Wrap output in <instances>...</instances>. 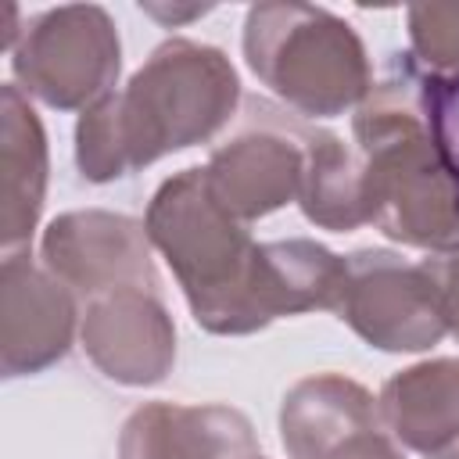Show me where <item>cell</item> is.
Here are the masks:
<instances>
[{
    "label": "cell",
    "instance_id": "cell-8",
    "mask_svg": "<svg viewBox=\"0 0 459 459\" xmlns=\"http://www.w3.org/2000/svg\"><path fill=\"white\" fill-rule=\"evenodd\" d=\"M39 262L79 298V305L122 290H161L147 226L122 212H61L39 237Z\"/></svg>",
    "mask_w": 459,
    "mask_h": 459
},
{
    "label": "cell",
    "instance_id": "cell-2",
    "mask_svg": "<svg viewBox=\"0 0 459 459\" xmlns=\"http://www.w3.org/2000/svg\"><path fill=\"white\" fill-rule=\"evenodd\" d=\"M240 108V75L230 57L186 36H172L129 75V82L75 122V165L86 183H115L165 154L215 140Z\"/></svg>",
    "mask_w": 459,
    "mask_h": 459
},
{
    "label": "cell",
    "instance_id": "cell-11",
    "mask_svg": "<svg viewBox=\"0 0 459 459\" xmlns=\"http://www.w3.org/2000/svg\"><path fill=\"white\" fill-rule=\"evenodd\" d=\"M255 423L226 402H143L118 430V459H255Z\"/></svg>",
    "mask_w": 459,
    "mask_h": 459
},
{
    "label": "cell",
    "instance_id": "cell-15",
    "mask_svg": "<svg viewBox=\"0 0 459 459\" xmlns=\"http://www.w3.org/2000/svg\"><path fill=\"white\" fill-rule=\"evenodd\" d=\"M298 204L305 219L319 230L351 233L369 222V197H366V176L362 158L355 147H348L337 133L316 129L308 133L305 151V176Z\"/></svg>",
    "mask_w": 459,
    "mask_h": 459
},
{
    "label": "cell",
    "instance_id": "cell-18",
    "mask_svg": "<svg viewBox=\"0 0 459 459\" xmlns=\"http://www.w3.org/2000/svg\"><path fill=\"white\" fill-rule=\"evenodd\" d=\"M427 265L437 276L441 287V305H445V319H448V333L459 341V251L427 258Z\"/></svg>",
    "mask_w": 459,
    "mask_h": 459
},
{
    "label": "cell",
    "instance_id": "cell-9",
    "mask_svg": "<svg viewBox=\"0 0 459 459\" xmlns=\"http://www.w3.org/2000/svg\"><path fill=\"white\" fill-rule=\"evenodd\" d=\"M79 344L97 373L122 387H154L176 366V323L161 290L122 287L86 301Z\"/></svg>",
    "mask_w": 459,
    "mask_h": 459
},
{
    "label": "cell",
    "instance_id": "cell-6",
    "mask_svg": "<svg viewBox=\"0 0 459 459\" xmlns=\"http://www.w3.org/2000/svg\"><path fill=\"white\" fill-rule=\"evenodd\" d=\"M333 316L369 348L416 355L448 333L437 276L427 262H409L384 247L344 255V280Z\"/></svg>",
    "mask_w": 459,
    "mask_h": 459
},
{
    "label": "cell",
    "instance_id": "cell-16",
    "mask_svg": "<svg viewBox=\"0 0 459 459\" xmlns=\"http://www.w3.org/2000/svg\"><path fill=\"white\" fill-rule=\"evenodd\" d=\"M405 22L420 68L437 79H459V4H416Z\"/></svg>",
    "mask_w": 459,
    "mask_h": 459
},
{
    "label": "cell",
    "instance_id": "cell-12",
    "mask_svg": "<svg viewBox=\"0 0 459 459\" xmlns=\"http://www.w3.org/2000/svg\"><path fill=\"white\" fill-rule=\"evenodd\" d=\"M387 434L420 459H459V359H423L377 394Z\"/></svg>",
    "mask_w": 459,
    "mask_h": 459
},
{
    "label": "cell",
    "instance_id": "cell-20",
    "mask_svg": "<svg viewBox=\"0 0 459 459\" xmlns=\"http://www.w3.org/2000/svg\"><path fill=\"white\" fill-rule=\"evenodd\" d=\"M255 459H265V455H255Z\"/></svg>",
    "mask_w": 459,
    "mask_h": 459
},
{
    "label": "cell",
    "instance_id": "cell-13",
    "mask_svg": "<svg viewBox=\"0 0 459 459\" xmlns=\"http://www.w3.org/2000/svg\"><path fill=\"white\" fill-rule=\"evenodd\" d=\"M47 133L29 97L7 82L0 90V244L4 255L29 251L47 201Z\"/></svg>",
    "mask_w": 459,
    "mask_h": 459
},
{
    "label": "cell",
    "instance_id": "cell-5",
    "mask_svg": "<svg viewBox=\"0 0 459 459\" xmlns=\"http://www.w3.org/2000/svg\"><path fill=\"white\" fill-rule=\"evenodd\" d=\"M14 86L54 111H86L118 86L122 39L100 4L47 7L22 25L11 50Z\"/></svg>",
    "mask_w": 459,
    "mask_h": 459
},
{
    "label": "cell",
    "instance_id": "cell-19",
    "mask_svg": "<svg viewBox=\"0 0 459 459\" xmlns=\"http://www.w3.org/2000/svg\"><path fill=\"white\" fill-rule=\"evenodd\" d=\"M140 11L143 14H151V18H158L165 29L172 25H183V22H190V18H201V14H208L212 11V4H186V7H169V4H140Z\"/></svg>",
    "mask_w": 459,
    "mask_h": 459
},
{
    "label": "cell",
    "instance_id": "cell-14",
    "mask_svg": "<svg viewBox=\"0 0 459 459\" xmlns=\"http://www.w3.org/2000/svg\"><path fill=\"white\" fill-rule=\"evenodd\" d=\"M377 423V398L344 373L301 377L280 402V441L290 459H326L348 434Z\"/></svg>",
    "mask_w": 459,
    "mask_h": 459
},
{
    "label": "cell",
    "instance_id": "cell-4",
    "mask_svg": "<svg viewBox=\"0 0 459 459\" xmlns=\"http://www.w3.org/2000/svg\"><path fill=\"white\" fill-rule=\"evenodd\" d=\"M240 47L251 75L305 118L344 115L373 90L369 54L359 32L316 4L247 7Z\"/></svg>",
    "mask_w": 459,
    "mask_h": 459
},
{
    "label": "cell",
    "instance_id": "cell-3",
    "mask_svg": "<svg viewBox=\"0 0 459 459\" xmlns=\"http://www.w3.org/2000/svg\"><path fill=\"white\" fill-rule=\"evenodd\" d=\"M143 226L201 330L219 337L265 330L258 305L262 240L212 197L201 165L169 176L154 190Z\"/></svg>",
    "mask_w": 459,
    "mask_h": 459
},
{
    "label": "cell",
    "instance_id": "cell-1",
    "mask_svg": "<svg viewBox=\"0 0 459 459\" xmlns=\"http://www.w3.org/2000/svg\"><path fill=\"white\" fill-rule=\"evenodd\" d=\"M445 86L448 79L402 72L373 82L351 115L369 222L427 255L459 251V151Z\"/></svg>",
    "mask_w": 459,
    "mask_h": 459
},
{
    "label": "cell",
    "instance_id": "cell-7",
    "mask_svg": "<svg viewBox=\"0 0 459 459\" xmlns=\"http://www.w3.org/2000/svg\"><path fill=\"white\" fill-rule=\"evenodd\" d=\"M308 133L312 126L287 118L265 100H251L244 126L201 165L212 197L247 226L298 201Z\"/></svg>",
    "mask_w": 459,
    "mask_h": 459
},
{
    "label": "cell",
    "instance_id": "cell-10",
    "mask_svg": "<svg viewBox=\"0 0 459 459\" xmlns=\"http://www.w3.org/2000/svg\"><path fill=\"white\" fill-rule=\"evenodd\" d=\"M79 298L29 251L0 262V369L7 380L61 362L79 333Z\"/></svg>",
    "mask_w": 459,
    "mask_h": 459
},
{
    "label": "cell",
    "instance_id": "cell-17",
    "mask_svg": "<svg viewBox=\"0 0 459 459\" xmlns=\"http://www.w3.org/2000/svg\"><path fill=\"white\" fill-rule=\"evenodd\" d=\"M326 459H405V452L387 434V427L377 423V427H366V430L348 434Z\"/></svg>",
    "mask_w": 459,
    "mask_h": 459
}]
</instances>
